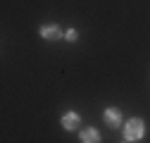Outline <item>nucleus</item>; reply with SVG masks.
Returning <instances> with one entry per match:
<instances>
[{
    "instance_id": "nucleus-7",
    "label": "nucleus",
    "mask_w": 150,
    "mask_h": 143,
    "mask_svg": "<svg viewBox=\"0 0 150 143\" xmlns=\"http://www.w3.org/2000/svg\"><path fill=\"white\" fill-rule=\"evenodd\" d=\"M124 143H131V141H124Z\"/></svg>"
},
{
    "instance_id": "nucleus-3",
    "label": "nucleus",
    "mask_w": 150,
    "mask_h": 143,
    "mask_svg": "<svg viewBox=\"0 0 150 143\" xmlns=\"http://www.w3.org/2000/svg\"><path fill=\"white\" fill-rule=\"evenodd\" d=\"M79 124H81V119H79V115H76V112H69V115H64V117H62V127H64V129H69V131L79 129Z\"/></svg>"
},
{
    "instance_id": "nucleus-1",
    "label": "nucleus",
    "mask_w": 150,
    "mask_h": 143,
    "mask_svg": "<svg viewBox=\"0 0 150 143\" xmlns=\"http://www.w3.org/2000/svg\"><path fill=\"white\" fill-rule=\"evenodd\" d=\"M143 119L141 117H134V119H129L126 122V127H124V136L126 141H136V138H143Z\"/></svg>"
},
{
    "instance_id": "nucleus-6",
    "label": "nucleus",
    "mask_w": 150,
    "mask_h": 143,
    "mask_svg": "<svg viewBox=\"0 0 150 143\" xmlns=\"http://www.w3.org/2000/svg\"><path fill=\"white\" fill-rule=\"evenodd\" d=\"M64 38H67V41H76V31H74V29H69V31L64 33Z\"/></svg>"
},
{
    "instance_id": "nucleus-2",
    "label": "nucleus",
    "mask_w": 150,
    "mask_h": 143,
    "mask_svg": "<svg viewBox=\"0 0 150 143\" xmlns=\"http://www.w3.org/2000/svg\"><path fill=\"white\" fill-rule=\"evenodd\" d=\"M105 122L110 124L112 129L122 127V112L117 110V107H107V110H105Z\"/></svg>"
},
{
    "instance_id": "nucleus-5",
    "label": "nucleus",
    "mask_w": 150,
    "mask_h": 143,
    "mask_svg": "<svg viewBox=\"0 0 150 143\" xmlns=\"http://www.w3.org/2000/svg\"><path fill=\"white\" fill-rule=\"evenodd\" d=\"M41 33H43V38H48V41H55V38H60L62 36V31H60V26H43L41 29Z\"/></svg>"
},
{
    "instance_id": "nucleus-4",
    "label": "nucleus",
    "mask_w": 150,
    "mask_h": 143,
    "mask_svg": "<svg viewBox=\"0 0 150 143\" xmlns=\"http://www.w3.org/2000/svg\"><path fill=\"white\" fill-rule=\"evenodd\" d=\"M81 143H100V134L96 129H83L81 131Z\"/></svg>"
}]
</instances>
